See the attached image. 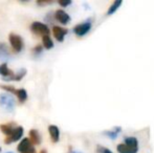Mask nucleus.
Listing matches in <instances>:
<instances>
[{
    "label": "nucleus",
    "mask_w": 154,
    "mask_h": 153,
    "mask_svg": "<svg viewBox=\"0 0 154 153\" xmlns=\"http://www.w3.org/2000/svg\"><path fill=\"white\" fill-rule=\"evenodd\" d=\"M119 153H137L138 151V141L136 137L129 136L125 139L123 144H120L116 147Z\"/></svg>",
    "instance_id": "f257e3e1"
},
{
    "label": "nucleus",
    "mask_w": 154,
    "mask_h": 153,
    "mask_svg": "<svg viewBox=\"0 0 154 153\" xmlns=\"http://www.w3.org/2000/svg\"><path fill=\"white\" fill-rule=\"evenodd\" d=\"M31 31L36 35L39 36H49L51 29H48L47 25H45L44 23L39 22V21H35L31 24Z\"/></svg>",
    "instance_id": "f03ea898"
},
{
    "label": "nucleus",
    "mask_w": 154,
    "mask_h": 153,
    "mask_svg": "<svg viewBox=\"0 0 154 153\" xmlns=\"http://www.w3.org/2000/svg\"><path fill=\"white\" fill-rule=\"evenodd\" d=\"M0 106L6 110H13L15 106V99L10 93L0 94Z\"/></svg>",
    "instance_id": "7ed1b4c3"
},
{
    "label": "nucleus",
    "mask_w": 154,
    "mask_h": 153,
    "mask_svg": "<svg viewBox=\"0 0 154 153\" xmlns=\"http://www.w3.org/2000/svg\"><path fill=\"white\" fill-rule=\"evenodd\" d=\"M8 40H10L11 46L13 47V49H14L15 51L20 53V51L23 49V46H24L23 40L19 35H16V34H10Z\"/></svg>",
    "instance_id": "20e7f679"
},
{
    "label": "nucleus",
    "mask_w": 154,
    "mask_h": 153,
    "mask_svg": "<svg viewBox=\"0 0 154 153\" xmlns=\"http://www.w3.org/2000/svg\"><path fill=\"white\" fill-rule=\"evenodd\" d=\"M17 150L19 151V153H37L35 147L32 146V144L31 143L29 137H25L22 141L19 143Z\"/></svg>",
    "instance_id": "39448f33"
},
{
    "label": "nucleus",
    "mask_w": 154,
    "mask_h": 153,
    "mask_svg": "<svg viewBox=\"0 0 154 153\" xmlns=\"http://www.w3.org/2000/svg\"><path fill=\"white\" fill-rule=\"evenodd\" d=\"M22 135H23V128L21 126H17L14 128V130L12 131V133H11L8 136L5 137L4 143H5L6 145H8V144H12V143H14V142H17L22 137Z\"/></svg>",
    "instance_id": "423d86ee"
},
{
    "label": "nucleus",
    "mask_w": 154,
    "mask_h": 153,
    "mask_svg": "<svg viewBox=\"0 0 154 153\" xmlns=\"http://www.w3.org/2000/svg\"><path fill=\"white\" fill-rule=\"evenodd\" d=\"M90 29H91V23L86 21V22L80 23L77 26H75L73 32H75V35L79 36V37H83V36H85Z\"/></svg>",
    "instance_id": "0eeeda50"
},
{
    "label": "nucleus",
    "mask_w": 154,
    "mask_h": 153,
    "mask_svg": "<svg viewBox=\"0 0 154 153\" xmlns=\"http://www.w3.org/2000/svg\"><path fill=\"white\" fill-rule=\"evenodd\" d=\"M0 75L3 77L4 81H12L15 74L8 67V64L2 63L1 65H0Z\"/></svg>",
    "instance_id": "6e6552de"
},
{
    "label": "nucleus",
    "mask_w": 154,
    "mask_h": 153,
    "mask_svg": "<svg viewBox=\"0 0 154 153\" xmlns=\"http://www.w3.org/2000/svg\"><path fill=\"white\" fill-rule=\"evenodd\" d=\"M55 18L57 21H59L61 24H67L70 21V16L64 12L63 10H58L55 13Z\"/></svg>",
    "instance_id": "1a4fd4ad"
},
{
    "label": "nucleus",
    "mask_w": 154,
    "mask_h": 153,
    "mask_svg": "<svg viewBox=\"0 0 154 153\" xmlns=\"http://www.w3.org/2000/svg\"><path fill=\"white\" fill-rule=\"evenodd\" d=\"M67 33H68V31H67L66 29H64V27L57 26V25H55V26L53 27V34H54V36H55V38L57 39L59 42H62V41L64 40V37L66 36Z\"/></svg>",
    "instance_id": "9d476101"
},
{
    "label": "nucleus",
    "mask_w": 154,
    "mask_h": 153,
    "mask_svg": "<svg viewBox=\"0 0 154 153\" xmlns=\"http://www.w3.org/2000/svg\"><path fill=\"white\" fill-rule=\"evenodd\" d=\"M48 132H49V136H51V141L54 143H58L60 139V131L56 125H49L48 126Z\"/></svg>",
    "instance_id": "9b49d317"
},
{
    "label": "nucleus",
    "mask_w": 154,
    "mask_h": 153,
    "mask_svg": "<svg viewBox=\"0 0 154 153\" xmlns=\"http://www.w3.org/2000/svg\"><path fill=\"white\" fill-rule=\"evenodd\" d=\"M29 141H31V143L32 144V146L35 145H40L41 144V135L40 133H39L38 130H36V129H32L31 131H29Z\"/></svg>",
    "instance_id": "f8f14e48"
},
{
    "label": "nucleus",
    "mask_w": 154,
    "mask_h": 153,
    "mask_svg": "<svg viewBox=\"0 0 154 153\" xmlns=\"http://www.w3.org/2000/svg\"><path fill=\"white\" fill-rule=\"evenodd\" d=\"M17 96V98H18L19 102L20 103H23L24 101H26L27 99V92L25 89H23V88H20V89H17L16 90V93H15Z\"/></svg>",
    "instance_id": "ddd939ff"
},
{
    "label": "nucleus",
    "mask_w": 154,
    "mask_h": 153,
    "mask_svg": "<svg viewBox=\"0 0 154 153\" xmlns=\"http://www.w3.org/2000/svg\"><path fill=\"white\" fill-rule=\"evenodd\" d=\"M14 128H15V127L13 126L12 123H11V124H2V125H0V130H1L2 132L6 135V136H8V135L12 133V131L14 130Z\"/></svg>",
    "instance_id": "4468645a"
},
{
    "label": "nucleus",
    "mask_w": 154,
    "mask_h": 153,
    "mask_svg": "<svg viewBox=\"0 0 154 153\" xmlns=\"http://www.w3.org/2000/svg\"><path fill=\"white\" fill-rule=\"evenodd\" d=\"M42 46L46 49H51L54 47V42L49 36H43L42 37Z\"/></svg>",
    "instance_id": "2eb2a0df"
},
{
    "label": "nucleus",
    "mask_w": 154,
    "mask_h": 153,
    "mask_svg": "<svg viewBox=\"0 0 154 153\" xmlns=\"http://www.w3.org/2000/svg\"><path fill=\"white\" fill-rule=\"evenodd\" d=\"M122 3H123L122 0H116V1H114L113 3L111 4V6L109 8V10H108L107 15H112L113 13H116V11H118V8L122 5Z\"/></svg>",
    "instance_id": "dca6fc26"
},
{
    "label": "nucleus",
    "mask_w": 154,
    "mask_h": 153,
    "mask_svg": "<svg viewBox=\"0 0 154 153\" xmlns=\"http://www.w3.org/2000/svg\"><path fill=\"white\" fill-rule=\"evenodd\" d=\"M10 56V50L4 43H0V58H8Z\"/></svg>",
    "instance_id": "f3484780"
},
{
    "label": "nucleus",
    "mask_w": 154,
    "mask_h": 153,
    "mask_svg": "<svg viewBox=\"0 0 154 153\" xmlns=\"http://www.w3.org/2000/svg\"><path fill=\"white\" fill-rule=\"evenodd\" d=\"M26 75V70L25 69H20L19 70L17 74H15L14 75V77H13V79H12V81H20V80H22L23 79V77Z\"/></svg>",
    "instance_id": "a211bd4d"
},
{
    "label": "nucleus",
    "mask_w": 154,
    "mask_h": 153,
    "mask_svg": "<svg viewBox=\"0 0 154 153\" xmlns=\"http://www.w3.org/2000/svg\"><path fill=\"white\" fill-rule=\"evenodd\" d=\"M3 90H5L6 92H12V93H16V88L14 86H11V85H2L0 86Z\"/></svg>",
    "instance_id": "6ab92c4d"
},
{
    "label": "nucleus",
    "mask_w": 154,
    "mask_h": 153,
    "mask_svg": "<svg viewBox=\"0 0 154 153\" xmlns=\"http://www.w3.org/2000/svg\"><path fill=\"white\" fill-rule=\"evenodd\" d=\"M32 51H34L35 55H39V54H41L43 51V46L42 45H37L36 47L32 48Z\"/></svg>",
    "instance_id": "aec40b11"
},
{
    "label": "nucleus",
    "mask_w": 154,
    "mask_h": 153,
    "mask_svg": "<svg viewBox=\"0 0 154 153\" xmlns=\"http://www.w3.org/2000/svg\"><path fill=\"white\" fill-rule=\"evenodd\" d=\"M99 152L100 153H113L112 151H110L108 148H104V147H99Z\"/></svg>",
    "instance_id": "412c9836"
},
{
    "label": "nucleus",
    "mask_w": 154,
    "mask_h": 153,
    "mask_svg": "<svg viewBox=\"0 0 154 153\" xmlns=\"http://www.w3.org/2000/svg\"><path fill=\"white\" fill-rule=\"evenodd\" d=\"M71 3V1H69V0H67V1H59V4L61 6H67V5H69V4Z\"/></svg>",
    "instance_id": "4be33fe9"
},
{
    "label": "nucleus",
    "mask_w": 154,
    "mask_h": 153,
    "mask_svg": "<svg viewBox=\"0 0 154 153\" xmlns=\"http://www.w3.org/2000/svg\"><path fill=\"white\" fill-rule=\"evenodd\" d=\"M47 3H51V1H38V4H40V5H44Z\"/></svg>",
    "instance_id": "5701e85b"
},
{
    "label": "nucleus",
    "mask_w": 154,
    "mask_h": 153,
    "mask_svg": "<svg viewBox=\"0 0 154 153\" xmlns=\"http://www.w3.org/2000/svg\"><path fill=\"white\" fill-rule=\"evenodd\" d=\"M40 153H47V152H46V150H41Z\"/></svg>",
    "instance_id": "b1692460"
},
{
    "label": "nucleus",
    "mask_w": 154,
    "mask_h": 153,
    "mask_svg": "<svg viewBox=\"0 0 154 153\" xmlns=\"http://www.w3.org/2000/svg\"><path fill=\"white\" fill-rule=\"evenodd\" d=\"M72 153H80V152H75H75H72Z\"/></svg>",
    "instance_id": "393cba45"
},
{
    "label": "nucleus",
    "mask_w": 154,
    "mask_h": 153,
    "mask_svg": "<svg viewBox=\"0 0 154 153\" xmlns=\"http://www.w3.org/2000/svg\"><path fill=\"white\" fill-rule=\"evenodd\" d=\"M0 152H1V148H0Z\"/></svg>",
    "instance_id": "a878e982"
},
{
    "label": "nucleus",
    "mask_w": 154,
    "mask_h": 153,
    "mask_svg": "<svg viewBox=\"0 0 154 153\" xmlns=\"http://www.w3.org/2000/svg\"><path fill=\"white\" fill-rule=\"evenodd\" d=\"M10 153H12V152H10Z\"/></svg>",
    "instance_id": "bb28decb"
}]
</instances>
